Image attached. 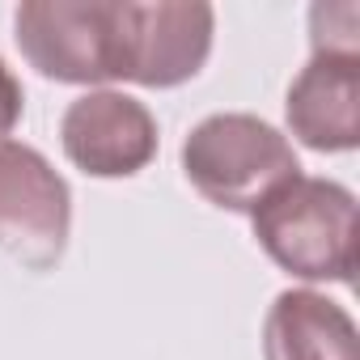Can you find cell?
Returning <instances> with one entry per match:
<instances>
[{"mask_svg": "<svg viewBox=\"0 0 360 360\" xmlns=\"http://www.w3.org/2000/svg\"><path fill=\"white\" fill-rule=\"evenodd\" d=\"M255 242L297 280L352 284L356 271V195L335 178L297 174L255 212Z\"/></svg>", "mask_w": 360, "mask_h": 360, "instance_id": "1", "label": "cell"}, {"mask_svg": "<svg viewBox=\"0 0 360 360\" xmlns=\"http://www.w3.org/2000/svg\"><path fill=\"white\" fill-rule=\"evenodd\" d=\"M187 183L225 212H255L267 195L301 174L292 140L259 115L221 110L191 127L183 140Z\"/></svg>", "mask_w": 360, "mask_h": 360, "instance_id": "2", "label": "cell"}, {"mask_svg": "<svg viewBox=\"0 0 360 360\" xmlns=\"http://www.w3.org/2000/svg\"><path fill=\"white\" fill-rule=\"evenodd\" d=\"M217 13L204 0H115L110 81L169 89L200 77L212 56Z\"/></svg>", "mask_w": 360, "mask_h": 360, "instance_id": "3", "label": "cell"}, {"mask_svg": "<svg viewBox=\"0 0 360 360\" xmlns=\"http://www.w3.org/2000/svg\"><path fill=\"white\" fill-rule=\"evenodd\" d=\"M72 229L64 174L30 144L0 140V250L26 271H51Z\"/></svg>", "mask_w": 360, "mask_h": 360, "instance_id": "4", "label": "cell"}, {"mask_svg": "<svg viewBox=\"0 0 360 360\" xmlns=\"http://www.w3.org/2000/svg\"><path fill=\"white\" fill-rule=\"evenodd\" d=\"M13 39L30 68L64 85L110 81L115 0H30L13 13Z\"/></svg>", "mask_w": 360, "mask_h": 360, "instance_id": "5", "label": "cell"}, {"mask_svg": "<svg viewBox=\"0 0 360 360\" xmlns=\"http://www.w3.org/2000/svg\"><path fill=\"white\" fill-rule=\"evenodd\" d=\"M60 140L89 178H131L157 157V119L123 89H89L68 102Z\"/></svg>", "mask_w": 360, "mask_h": 360, "instance_id": "6", "label": "cell"}, {"mask_svg": "<svg viewBox=\"0 0 360 360\" xmlns=\"http://www.w3.org/2000/svg\"><path fill=\"white\" fill-rule=\"evenodd\" d=\"M284 115L305 148L352 153L360 144V51H314L288 85Z\"/></svg>", "mask_w": 360, "mask_h": 360, "instance_id": "7", "label": "cell"}, {"mask_svg": "<svg viewBox=\"0 0 360 360\" xmlns=\"http://www.w3.org/2000/svg\"><path fill=\"white\" fill-rule=\"evenodd\" d=\"M267 360H360L352 314L314 288H284L263 318Z\"/></svg>", "mask_w": 360, "mask_h": 360, "instance_id": "8", "label": "cell"}, {"mask_svg": "<svg viewBox=\"0 0 360 360\" xmlns=\"http://www.w3.org/2000/svg\"><path fill=\"white\" fill-rule=\"evenodd\" d=\"M314 51H360V13L356 5H314L309 9Z\"/></svg>", "mask_w": 360, "mask_h": 360, "instance_id": "9", "label": "cell"}, {"mask_svg": "<svg viewBox=\"0 0 360 360\" xmlns=\"http://www.w3.org/2000/svg\"><path fill=\"white\" fill-rule=\"evenodd\" d=\"M22 106H26V94H22V81L13 77V68L0 60V140H5L18 119H22Z\"/></svg>", "mask_w": 360, "mask_h": 360, "instance_id": "10", "label": "cell"}]
</instances>
